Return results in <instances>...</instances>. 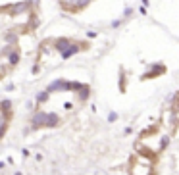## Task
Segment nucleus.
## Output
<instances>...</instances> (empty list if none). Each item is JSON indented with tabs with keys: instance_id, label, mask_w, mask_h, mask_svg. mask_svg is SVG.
Segmentation results:
<instances>
[{
	"instance_id": "2",
	"label": "nucleus",
	"mask_w": 179,
	"mask_h": 175,
	"mask_svg": "<svg viewBox=\"0 0 179 175\" xmlns=\"http://www.w3.org/2000/svg\"><path fill=\"white\" fill-rule=\"evenodd\" d=\"M0 112H12V102H10V100H2V102H0Z\"/></svg>"
},
{
	"instance_id": "1",
	"label": "nucleus",
	"mask_w": 179,
	"mask_h": 175,
	"mask_svg": "<svg viewBox=\"0 0 179 175\" xmlns=\"http://www.w3.org/2000/svg\"><path fill=\"white\" fill-rule=\"evenodd\" d=\"M17 62H19V50L10 52V54H8V65H10V68H16Z\"/></svg>"
},
{
	"instance_id": "4",
	"label": "nucleus",
	"mask_w": 179,
	"mask_h": 175,
	"mask_svg": "<svg viewBox=\"0 0 179 175\" xmlns=\"http://www.w3.org/2000/svg\"><path fill=\"white\" fill-rule=\"evenodd\" d=\"M2 119H4V116H0V121H2Z\"/></svg>"
},
{
	"instance_id": "3",
	"label": "nucleus",
	"mask_w": 179,
	"mask_h": 175,
	"mask_svg": "<svg viewBox=\"0 0 179 175\" xmlns=\"http://www.w3.org/2000/svg\"><path fill=\"white\" fill-rule=\"evenodd\" d=\"M4 166H6V163H4V162H0V169H2V168H4Z\"/></svg>"
}]
</instances>
